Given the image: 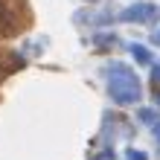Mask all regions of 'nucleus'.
Masks as SVG:
<instances>
[{"mask_svg": "<svg viewBox=\"0 0 160 160\" xmlns=\"http://www.w3.org/2000/svg\"><path fill=\"white\" fill-rule=\"evenodd\" d=\"M105 73H108V93L117 105H134L140 99V79L128 64L111 61L105 64Z\"/></svg>", "mask_w": 160, "mask_h": 160, "instance_id": "nucleus-1", "label": "nucleus"}, {"mask_svg": "<svg viewBox=\"0 0 160 160\" xmlns=\"http://www.w3.org/2000/svg\"><path fill=\"white\" fill-rule=\"evenodd\" d=\"M160 15V6H154V3H134V6H128L125 12L119 15V21H137V23H152L154 18Z\"/></svg>", "mask_w": 160, "mask_h": 160, "instance_id": "nucleus-2", "label": "nucleus"}, {"mask_svg": "<svg viewBox=\"0 0 160 160\" xmlns=\"http://www.w3.org/2000/svg\"><path fill=\"white\" fill-rule=\"evenodd\" d=\"M131 55H134L137 64H152V52H148V47H143V44H131Z\"/></svg>", "mask_w": 160, "mask_h": 160, "instance_id": "nucleus-3", "label": "nucleus"}, {"mask_svg": "<svg viewBox=\"0 0 160 160\" xmlns=\"http://www.w3.org/2000/svg\"><path fill=\"white\" fill-rule=\"evenodd\" d=\"M140 119H143V122H157V114H154V111L152 108H143V111H140V114H137Z\"/></svg>", "mask_w": 160, "mask_h": 160, "instance_id": "nucleus-4", "label": "nucleus"}, {"mask_svg": "<svg viewBox=\"0 0 160 160\" xmlns=\"http://www.w3.org/2000/svg\"><path fill=\"white\" fill-rule=\"evenodd\" d=\"M125 160H148L143 152H137V148H128V154H125Z\"/></svg>", "mask_w": 160, "mask_h": 160, "instance_id": "nucleus-5", "label": "nucleus"}, {"mask_svg": "<svg viewBox=\"0 0 160 160\" xmlns=\"http://www.w3.org/2000/svg\"><path fill=\"white\" fill-rule=\"evenodd\" d=\"M152 79H154V88H160V64H152Z\"/></svg>", "mask_w": 160, "mask_h": 160, "instance_id": "nucleus-6", "label": "nucleus"}, {"mask_svg": "<svg viewBox=\"0 0 160 160\" xmlns=\"http://www.w3.org/2000/svg\"><path fill=\"white\" fill-rule=\"evenodd\" d=\"M152 41H154V44H160V26L154 29V35H152Z\"/></svg>", "mask_w": 160, "mask_h": 160, "instance_id": "nucleus-7", "label": "nucleus"}, {"mask_svg": "<svg viewBox=\"0 0 160 160\" xmlns=\"http://www.w3.org/2000/svg\"><path fill=\"white\" fill-rule=\"evenodd\" d=\"M99 160H114V154H102V157H99Z\"/></svg>", "mask_w": 160, "mask_h": 160, "instance_id": "nucleus-8", "label": "nucleus"}, {"mask_svg": "<svg viewBox=\"0 0 160 160\" xmlns=\"http://www.w3.org/2000/svg\"><path fill=\"white\" fill-rule=\"evenodd\" d=\"M88 3H96V0H88Z\"/></svg>", "mask_w": 160, "mask_h": 160, "instance_id": "nucleus-9", "label": "nucleus"}, {"mask_svg": "<svg viewBox=\"0 0 160 160\" xmlns=\"http://www.w3.org/2000/svg\"><path fill=\"white\" fill-rule=\"evenodd\" d=\"M157 137H160V128H157Z\"/></svg>", "mask_w": 160, "mask_h": 160, "instance_id": "nucleus-10", "label": "nucleus"}]
</instances>
